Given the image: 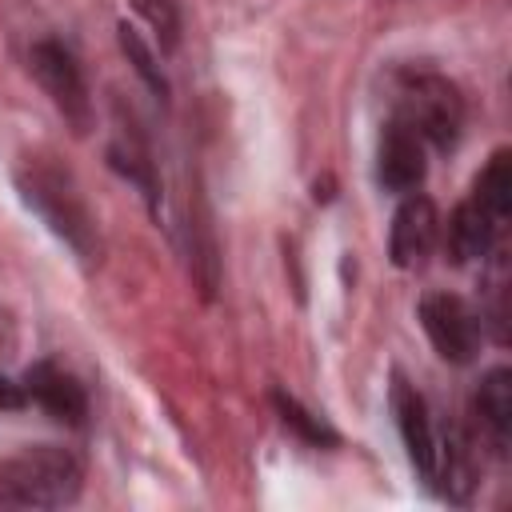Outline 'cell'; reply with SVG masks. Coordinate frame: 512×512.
<instances>
[{
    "instance_id": "cell-6",
    "label": "cell",
    "mask_w": 512,
    "mask_h": 512,
    "mask_svg": "<svg viewBox=\"0 0 512 512\" xmlns=\"http://www.w3.org/2000/svg\"><path fill=\"white\" fill-rule=\"evenodd\" d=\"M108 164H112L128 184H136V192L144 196V204H148L152 216L160 220L156 160H152V148H148V136H144L140 120H136L132 112H124L120 100H116V132H112V144H108Z\"/></svg>"
},
{
    "instance_id": "cell-5",
    "label": "cell",
    "mask_w": 512,
    "mask_h": 512,
    "mask_svg": "<svg viewBox=\"0 0 512 512\" xmlns=\"http://www.w3.org/2000/svg\"><path fill=\"white\" fill-rule=\"evenodd\" d=\"M416 312H420V328L432 340V348H436L440 360H448V364L476 360L480 340H484V324H480V316L460 296H452V292H428Z\"/></svg>"
},
{
    "instance_id": "cell-15",
    "label": "cell",
    "mask_w": 512,
    "mask_h": 512,
    "mask_svg": "<svg viewBox=\"0 0 512 512\" xmlns=\"http://www.w3.org/2000/svg\"><path fill=\"white\" fill-rule=\"evenodd\" d=\"M116 40H120V48H124V56H128V64H132V72L148 84V92H152L156 100H168V80H164V72H160V64H156L152 48L140 40V32L128 28V24H120V28H116Z\"/></svg>"
},
{
    "instance_id": "cell-10",
    "label": "cell",
    "mask_w": 512,
    "mask_h": 512,
    "mask_svg": "<svg viewBox=\"0 0 512 512\" xmlns=\"http://www.w3.org/2000/svg\"><path fill=\"white\" fill-rule=\"evenodd\" d=\"M424 172H428V164H424V140L416 132H408L404 124L388 120V128L380 136V152H376V176H380V184L388 192H396V196H408V192H416L424 184Z\"/></svg>"
},
{
    "instance_id": "cell-11",
    "label": "cell",
    "mask_w": 512,
    "mask_h": 512,
    "mask_svg": "<svg viewBox=\"0 0 512 512\" xmlns=\"http://www.w3.org/2000/svg\"><path fill=\"white\" fill-rule=\"evenodd\" d=\"M496 232H500V224L468 196V200H460V204L452 208V216H448L444 248H448V256H452V264H472V260H484V256L492 252Z\"/></svg>"
},
{
    "instance_id": "cell-9",
    "label": "cell",
    "mask_w": 512,
    "mask_h": 512,
    "mask_svg": "<svg viewBox=\"0 0 512 512\" xmlns=\"http://www.w3.org/2000/svg\"><path fill=\"white\" fill-rule=\"evenodd\" d=\"M24 392L56 424L80 428L84 416H88V392H84V384L72 372H64L60 364H52V360H40V364H32L24 372Z\"/></svg>"
},
{
    "instance_id": "cell-1",
    "label": "cell",
    "mask_w": 512,
    "mask_h": 512,
    "mask_svg": "<svg viewBox=\"0 0 512 512\" xmlns=\"http://www.w3.org/2000/svg\"><path fill=\"white\" fill-rule=\"evenodd\" d=\"M16 188H20V200L48 224V232L56 240H64L72 248V256L80 264L100 260L96 220H92V212H88V204L76 192L68 172H60L56 164H48L40 156H24V164L16 168Z\"/></svg>"
},
{
    "instance_id": "cell-13",
    "label": "cell",
    "mask_w": 512,
    "mask_h": 512,
    "mask_svg": "<svg viewBox=\"0 0 512 512\" xmlns=\"http://www.w3.org/2000/svg\"><path fill=\"white\" fill-rule=\"evenodd\" d=\"M472 200H476L496 224L508 220V212H512V152H508V148L492 152V160L480 168V176H476V184H472Z\"/></svg>"
},
{
    "instance_id": "cell-14",
    "label": "cell",
    "mask_w": 512,
    "mask_h": 512,
    "mask_svg": "<svg viewBox=\"0 0 512 512\" xmlns=\"http://www.w3.org/2000/svg\"><path fill=\"white\" fill-rule=\"evenodd\" d=\"M272 408H276V416H280V424L288 428V432H296L304 444H312V448H336L340 444V436L328 428V420H320L316 412H308L296 396H288V392H272Z\"/></svg>"
},
{
    "instance_id": "cell-12",
    "label": "cell",
    "mask_w": 512,
    "mask_h": 512,
    "mask_svg": "<svg viewBox=\"0 0 512 512\" xmlns=\"http://www.w3.org/2000/svg\"><path fill=\"white\" fill-rule=\"evenodd\" d=\"M476 420L484 428V436L492 440L496 452H508V440H512V372L500 364V368H488L480 376V388H476Z\"/></svg>"
},
{
    "instance_id": "cell-2",
    "label": "cell",
    "mask_w": 512,
    "mask_h": 512,
    "mask_svg": "<svg viewBox=\"0 0 512 512\" xmlns=\"http://www.w3.org/2000/svg\"><path fill=\"white\" fill-rule=\"evenodd\" d=\"M80 488L84 464L60 444H28L0 464V508H64Z\"/></svg>"
},
{
    "instance_id": "cell-8",
    "label": "cell",
    "mask_w": 512,
    "mask_h": 512,
    "mask_svg": "<svg viewBox=\"0 0 512 512\" xmlns=\"http://www.w3.org/2000/svg\"><path fill=\"white\" fill-rule=\"evenodd\" d=\"M436 232H440L436 204L428 196H420V192H408L404 204L392 216V228H388V256H392V264L396 268H420L424 256L436 244Z\"/></svg>"
},
{
    "instance_id": "cell-3",
    "label": "cell",
    "mask_w": 512,
    "mask_h": 512,
    "mask_svg": "<svg viewBox=\"0 0 512 512\" xmlns=\"http://www.w3.org/2000/svg\"><path fill=\"white\" fill-rule=\"evenodd\" d=\"M392 120L416 132L424 144L448 152L464 128V96L440 72L404 68L392 76Z\"/></svg>"
},
{
    "instance_id": "cell-4",
    "label": "cell",
    "mask_w": 512,
    "mask_h": 512,
    "mask_svg": "<svg viewBox=\"0 0 512 512\" xmlns=\"http://www.w3.org/2000/svg\"><path fill=\"white\" fill-rule=\"evenodd\" d=\"M28 68L44 88V96L52 100V108L64 116V124L76 136H84L92 128V100H88V84L76 56L60 40H36L28 48Z\"/></svg>"
},
{
    "instance_id": "cell-17",
    "label": "cell",
    "mask_w": 512,
    "mask_h": 512,
    "mask_svg": "<svg viewBox=\"0 0 512 512\" xmlns=\"http://www.w3.org/2000/svg\"><path fill=\"white\" fill-rule=\"evenodd\" d=\"M24 404H28L24 384H16V380L0 376V408H24Z\"/></svg>"
},
{
    "instance_id": "cell-7",
    "label": "cell",
    "mask_w": 512,
    "mask_h": 512,
    "mask_svg": "<svg viewBox=\"0 0 512 512\" xmlns=\"http://www.w3.org/2000/svg\"><path fill=\"white\" fill-rule=\"evenodd\" d=\"M392 416H396V428H400V440H404V448H408V460H412L416 476L432 488L440 440H436V432H432V416H428L424 396H420L400 372L392 376Z\"/></svg>"
},
{
    "instance_id": "cell-16",
    "label": "cell",
    "mask_w": 512,
    "mask_h": 512,
    "mask_svg": "<svg viewBox=\"0 0 512 512\" xmlns=\"http://www.w3.org/2000/svg\"><path fill=\"white\" fill-rule=\"evenodd\" d=\"M136 12L156 28L164 52H172L176 40H180V12H176V4L172 0H136Z\"/></svg>"
}]
</instances>
